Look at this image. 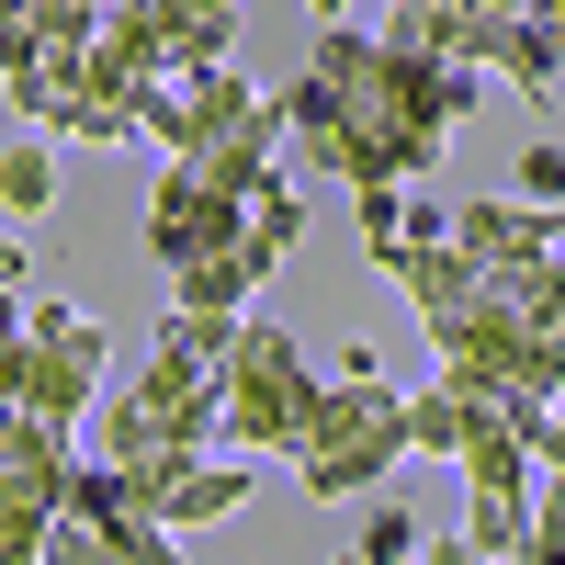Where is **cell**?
Listing matches in <instances>:
<instances>
[{
    "instance_id": "obj_1",
    "label": "cell",
    "mask_w": 565,
    "mask_h": 565,
    "mask_svg": "<svg viewBox=\"0 0 565 565\" xmlns=\"http://www.w3.org/2000/svg\"><path fill=\"white\" fill-rule=\"evenodd\" d=\"M328 90H340V125H351V159L340 181L362 193V181H418V170H441L452 148V114H441V57L430 45H396V34H373V23H317V57H306Z\"/></svg>"
},
{
    "instance_id": "obj_2",
    "label": "cell",
    "mask_w": 565,
    "mask_h": 565,
    "mask_svg": "<svg viewBox=\"0 0 565 565\" xmlns=\"http://www.w3.org/2000/svg\"><path fill=\"white\" fill-rule=\"evenodd\" d=\"M317 385H328V373L295 351V328L238 306V328H226V362H215V441H226V452H249V463H260V452H271V463H295Z\"/></svg>"
},
{
    "instance_id": "obj_3",
    "label": "cell",
    "mask_w": 565,
    "mask_h": 565,
    "mask_svg": "<svg viewBox=\"0 0 565 565\" xmlns=\"http://www.w3.org/2000/svg\"><path fill=\"white\" fill-rule=\"evenodd\" d=\"M103 373H114V328L90 306H23V328L0 340V385H12L34 418H57V430H90V407H103Z\"/></svg>"
},
{
    "instance_id": "obj_4",
    "label": "cell",
    "mask_w": 565,
    "mask_h": 565,
    "mask_svg": "<svg viewBox=\"0 0 565 565\" xmlns=\"http://www.w3.org/2000/svg\"><path fill=\"white\" fill-rule=\"evenodd\" d=\"M90 452L114 463H170V452H215V362L193 351H148L136 385L90 407Z\"/></svg>"
},
{
    "instance_id": "obj_5",
    "label": "cell",
    "mask_w": 565,
    "mask_h": 565,
    "mask_svg": "<svg viewBox=\"0 0 565 565\" xmlns=\"http://www.w3.org/2000/svg\"><path fill=\"white\" fill-rule=\"evenodd\" d=\"M238 238H249V204H238V193H215L193 159H170V170H159V193H148V260L181 271V260L238 249Z\"/></svg>"
},
{
    "instance_id": "obj_6",
    "label": "cell",
    "mask_w": 565,
    "mask_h": 565,
    "mask_svg": "<svg viewBox=\"0 0 565 565\" xmlns=\"http://www.w3.org/2000/svg\"><path fill=\"white\" fill-rule=\"evenodd\" d=\"M407 463V407L373 418V430H340V441H306L295 452V498H373Z\"/></svg>"
},
{
    "instance_id": "obj_7",
    "label": "cell",
    "mask_w": 565,
    "mask_h": 565,
    "mask_svg": "<svg viewBox=\"0 0 565 565\" xmlns=\"http://www.w3.org/2000/svg\"><path fill=\"white\" fill-rule=\"evenodd\" d=\"M181 159H193V170L215 181V193H238V204H249L260 181L282 170V103H260L249 125H226V136H193V148H181Z\"/></svg>"
},
{
    "instance_id": "obj_8",
    "label": "cell",
    "mask_w": 565,
    "mask_h": 565,
    "mask_svg": "<svg viewBox=\"0 0 565 565\" xmlns=\"http://www.w3.org/2000/svg\"><path fill=\"white\" fill-rule=\"evenodd\" d=\"M282 260L260 249V238H238V249H204V260H181L170 271V306H204V317H238V306H260V282H271Z\"/></svg>"
},
{
    "instance_id": "obj_9",
    "label": "cell",
    "mask_w": 565,
    "mask_h": 565,
    "mask_svg": "<svg viewBox=\"0 0 565 565\" xmlns=\"http://www.w3.org/2000/svg\"><path fill=\"white\" fill-rule=\"evenodd\" d=\"M271 103V90H249L238 79V57H204V68H181V148H193V136H226V125H249ZM170 148V159H181Z\"/></svg>"
},
{
    "instance_id": "obj_10",
    "label": "cell",
    "mask_w": 565,
    "mask_h": 565,
    "mask_svg": "<svg viewBox=\"0 0 565 565\" xmlns=\"http://www.w3.org/2000/svg\"><path fill=\"white\" fill-rule=\"evenodd\" d=\"M476 295H498L509 317H532V328H554L565 340V249H521V260H487V282Z\"/></svg>"
},
{
    "instance_id": "obj_11",
    "label": "cell",
    "mask_w": 565,
    "mask_h": 565,
    "mask_svg": "<svg viewBox=\"0 0 565 565\" xmlns=\"http://www.w3.org/2000/svg\"><path fill=\"white\" fill-rule=\"evenodd\" d=\"M452 238L476 249V260H521V249H554V204H532V193H521V204H487V193H476V204L452 215Z\"/></svg>"
},
{
    "instance_id": "obj_12",
    "label": "cell",
    "mask_w": 565,
    "mask_h": 565,
    "mask_svg": "<svg viewBox=\"0 0 565 565\" xmlns=\"http://www.w3.org/2000/svg\"><path fill=\"white\" fill-rule=\"evenodd\" d=\"M463 554H476V565H521V554H532V498L463 487Z\"/></svg>"
},
{
    "instance_id": "obj_13",
    "label": "cell",
    "mask_w": 565,
    "mask_h": 565,
    "mask_svg": "<svg viewBox=\"0 0 565 565\" xmlns=\"http://www.w3.org/2000/svg\"><path fill=\"white\" fill-rule=\"evenodd\" d=\"M476 418H487V396H463L452 373H441L430 396H407V452H430V463H452L463 441H476Z\"/></svg>"
},
{
    "instance_id": "obj_14",
    "label": "cell",
    "mask_w": 565,
    "mask_h": 565,
    "mask_svg": "<svg viewBox=\"0 0 565 565\" xmlns=\"http://www.w3.org/2000/svg\"><path fill=\"white\" fill-rule=\"evenodd\" d=\"M45 204H57V136L34 125L23 148H0V215L23 226V215H45Z\"/></svg>"
},
{
    "instance_id": "obj_15",
    "label": "cell",
    "mask_w": 565,
    "mask_h": 565,
    "mask_svg": "<svg viewBox=\"0 0 565 565\" xmlns=\"http://www.w3.org/2000/svg\"><path fill=\"white\" fill-rule=\"evenodd\" d=\"M249 238H260L271 260H295V238H306V193H295V170H271L260 193H249Z\"/></svg>"
},
{
    "instance_id": "obj_16",
    "label": "cell",
    "mask_w": 565,
    "mask_h": 565,
    "mask_svg": "<svg viewBox=\"0 0 565 565\" xmlns=\"http://www.w3.org/2000/svg\"><path fill=\"white\" fill-rule=\"evenodd\" d=\"M396 554H418V521H407L396 498H373L362 509V565H396Z\"/></svg>"
},
{
    "instance_id": "obj_17",
    "label": "cell",
    "mask_w": 565,
    "mask_h": 565,
    "mask_svg": "<svg viewBox=\"0 0 565 565\" xmlns=\"http://www.w3.org/2000/svg\"><path fill=\"white\" fill-rule=\"evenodd\" d=\"M396 226H407V181H362V260L385 249Z\"/></svg>"
},
{
    "instance_id": "obj_18",
    "label": "cell",
    "mask_w": 565,
    "mask_h": 565,
    "mask_svg": "<svg viewBox=\"0 0 565 565\" xmlns=\"http://www.w3.org/2000/svg\"><path fill=\"white\" fill-rule=\"evenodd\" d=\"M521 193H532V204H565V148H554V136L521 148Z\"/></svg>"
},
{
    "instance_id": "obj_19",
    "label": "cell",
    "mask_w": 565,
    "mask_h": 565,
    "mask_svg": "<svg viewBox=\"0 0 565 565\" xmlns=\"http://www.w3.org/2000/svg\"><path fill=\"white\" fill-rule=\"evenodd\" d=\"M23 271H34V260H23V238L0 226V295H23Z\"/></svg>"
},
{
    "instance_id": "obj_20",
    "label": "cell",
    "mask_w": 565,
    "mask_h": 565,
    "mask_svg": "<svg viewBox=\"0 0 565 565\" xmlns=\"http://www.w3.org/2000/svg\"><path fill=\"white\" fill-rule=\"evenodd\" d=\"M463 12H532V0H463Z\"/></svg>"
},
{
    "instance_id": "obj_21",
    "label": "cell",
    "mask_w": 565,
    "mask_h": 565,
    "mask_svg": "<svg viewBox=\"0 0 565 565\" xmlns=\"http://www.w3.org/2000/svg\"><path fill=\"white\" fill-rule=\"evenodd\" d=\"M306 12H317V23H340V12H351V0H306Z\"/></svg>"
},
{
    "instance_id": "obj_22",
    "label": "cell",
    "mask_w": 565,
    "mask_h": 565,
    "mask_svg": "<svg viewBox=\"0 0 565 565\" xmlns=\"http://www.w3.org/2000/svg\"><path fill=\"white\" fill-rule=\"evenodd\" d=\"M554 249H565V204H554Z\"/></svg>"
},
{
    "instance_id": "obj_23",
    "label": "cell",
    "mask_w": 565,
    "mask_h": 565,
    "mask_svg": "<svg viewBox=\"0 0 565 565\" xmlns=\"http://www.w3.org/2000/svg\"><path fill=\"white\" fill-rule=\"evenodd\" d=\"M0 407H12V385H0Z\"/></svg>"
},
{
    "instance_id": "obj_24",
    "label": "cell",
    "mask_w": 565,
    "mask_h": 565,
    "mask_svg": "<svg viewBox=\"0 0 565 565\" xmlns=\"http://www.w3.org/2000/svg\"><path fill=\"white\" fill-rule=\"evenodd\" d=\"M554 418H565V396H554Z\"/></svg>"
}]
</instances>
